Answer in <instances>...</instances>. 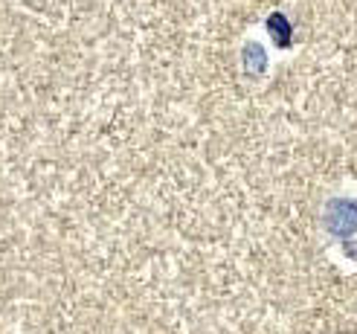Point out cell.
<instances>
[{
    "label": "cell",
    "instance_id": "1",
    "mask_svg": "<svg viewBox=\"0 0 357 334\" xmlns=\"http://www.w3.org/2000/svg\"><path fill=\"white\" fill-rule=\"evenodd\" d=\"M323 227L334 238H343V241L357 236V201L331 198L326 204V213H323Z\"/></svg>",
    "mask_w": 357,
    "mask_h": 334
},
{
    "label": "cell",
    "instance_id": "2",
    "mask_svg": "<svg viewBox=\"0 0 357 334\" xmlns=\"http://www.w3.org/2000/svg\"><path fill=\"white\" fill-rule=\"evenodd\" d=\"M241 64L250 76H261L264 67H267V52L259 41H247L244 50H241Z\"/></svg>",
    "mask_w": 357,
    "mask_h": 334
},
{
    "label": "cell",
    "instance_id": "3",
    "mask_svg": "<svg viewBox=\"0 0 357 334\" xmlns=\"http://www.w3.org/2000/svg\"><path fill=\"white\" fill-rule=\"evenodd\" d=\"M267 32H271V38H273L279 47H291L294 26H291V21H288V15L273 12L271 17H267Z\"/></svg>",
    "mask_w": 357,
    "mask_h": 334
}]
</instances>
